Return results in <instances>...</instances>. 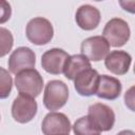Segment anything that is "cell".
<instances>
[{"mask_svg": "<svg viewBox=\"0 0 135 135\" xmlns=\"http://www.w3.org/2000/svg\"><path fill=\"white\" fill-rule=\"evenodd\" d=\"M14 37L12 33L5 27H0V58L4 57L12 51Z\"/></svg>", "mask_w": 135, "mask_h": 135, "instance_id": "ac0fdd59", "label": "cell"}, {"mask_svg": "<svg viewBox=\"0 0 135 135\" xmlns=\"http://www.w3.org/2000/svg\"><path fill=\"white\" fill-rule=\"evenodd\" d=\"M90 68H92L90 60L81 54H76V55L69 56V58L64 63L62 73L69 80H74V78L80 72Z\"/></svg>", "mask_w": 135, "mask_h": 135, "instance_id": "9a60e30c", "label": "cell"}, {"mask_svg": "<svg viewBox=\"0 0 135 135\" xmlns=\"http://www.w3.org/2000/svg\"><path fill=\"white\" fill-rule=\"evenodd\" d=\"M8 70L11 73L17 75L21 71L34 69L36 64V54L34 51L27 46L17 47L9 56Z\"/></svg>", "mask_w": 135, "mask_h": 135, "instance_id": "9c48e42d", "label": "cell"}, {"mask_svg": "<svg viewBox=\"0 0 135 135\" xmlns=\"http://www.w3.org/2000/svg\"><path fill=\"white\" fill-rule=\"evenodd\" d=\"M0 119H1V117H0Z\"/></svg>", "mask_w": 135, "mask_h": 135, "instance_id": "7402d4cb", "label": "cell"}, {"mask_svg": "<svg viewBox=\"0 0 135 135\" xmlns=\"http://www.w3.org/2000/svg\"><path fill=\"white\" fill-rule=\"evenodd\" d=\"M121 90H122L121 82L117 78L109 75H99L95 95H97V97L102 99L114 100L119 97Z\"/></svg>", "mask_w": 135, "mask_h": 135, "instance_id": "5bb4252c", "label": "cell"}, {"mask_svg": "<svg viewBox=\"0 0 135 135\" xmlns=\"http://www.w3.org/2000/svg\"><path fill=\"white\" fill-rule=\"evenodd\" d=\"M13 88V78L7 70L0 66V99L9 96Z\"/></svg>", "mask_w": 135, "mask_h": 135, "instance_id": "e0dca14e", "label": "cell"}, {"mask_svg": "<svg viewBox=\"0 0 135 135\" xmlns=\"http://www.w3.org/2000/svg\"><path fill=\"white\" fill-rule=\"evenodd\" d=\"M15 85L20 95L36 98L43 88V78L36 69L21 71L15 77Z\"/></svg>", "mask_w": 135, "mask_h": 135, "instance_id": "6da1fadb", "label": "cell"}, {"mask_svg": "<svg viewBox=\"0 0 135 135\" xmlns=\"http://www.w3.org/2000/svg\"><path fill=\"white\" fill-rule=\"evenodd\" d=\"M117 135H135V133L132 130H122Z\"/></svg>", "mask_w": 135, "mask_h": 135, "instance_id": "44dd1931", "label": "cell"}, {"mask_svg": "<svg viewBox=\"0 0 135 135\" xmlns=\"http://www.w3.org/2000/svg\"><path fill=\"white\" fill-rule=\"evenodd\" d=\"M102 35L110 45L120 47L129 41L131 31L127 21L121 18H112L104 25Z\"/></svg>", "mask_w": 135, "mask_h": 135, "instance_id": "3957f363", "label": "cell"}, {"mask_svg": "<svg viewBox=\"0 0 135 135\" xmlns=\"http://www.w3.org/2000/svg\"><path fill=\"white\" fill-rule=\"evenodd\" d=\"M72 128L75 135H100L101 133L88 116L78 118Z\"/></svg>", "mask_w": 135, "mask_h": 135, "instance_id": "2e32d148", "label": "cell"}, {"mask_svg": "<svg viewBox=\"0 0 135 135\" xmlns=\"http://www.w3.org/2000/svg\"><path fill=\"white\" fill-rule=\"evenodd\" d=\"M38 105L35 98L20 95L16 97L12 104V116L19 123L30 122L37 114Z\"/></svg>", "mask_w": 135, "mask_h": 135, "instance_id": "8992f818", "label": "cell"}, {"mask_svg": "<svg viewBox=\"0 0 135 135\" xmlns=\"http://www.w3.org/2000/svg\"><path fill=\"white\" fill-rule=\"evenodd\" d=\"M69 99V88L61 80H51L46 83L43 95V104L50 111L62 108Z\"/></svg>", "mask_w": 135, "mask_h": 135, "instance_id": "277c9868", "label": "cell"}, {"mask_svg": "<svg viewBox=\"0 0 135 135\" xmlns=\"http://www.w3.org/2000/svg\"><path fill=\"white\" fill-rule=\"evenodd\" d=\"M133 90H134V88L132 86L127 93H126V95H124V100H126V104L132 110V111H134V108H133V101H134V98H133Z\"/></svg>", "mask_w": 135, "mask_h": 135, "instance_id": "ffe728a7", "label": "cell"}, {"mask_svg": "<svg viewBox=\"0 0 135 135\" xmlns=\"http://www.w3.org/2000/svg\"><path fill=\"white\" fill-rule=\"evenodd\" d=\"M12 16V6L5 0H0V24L5 23Z\"/></svg>", "mask_w": 135, "mask_h": 135, "instance_id": "d6986e66", "label": "cell"}, {"mask_svg": "<svg viewBox=\"0 0 135 135\" xmlns=\"http://www.w3.org/2000/svg\"><path fill=\"white\" fill-rule=\"evenodd\" d=\"M99 74L96 70L90 68L80 72L74 78V86L76 92L81 96L95 95L98 84Z\"/></svg>", "mask_w": 135, "mask_h": 135, "instance_id": "8fae6325", "label": "cell"}, {"mask_svg": "<svg viewBox=\"0 0 135 135\" xmlns=\"http://www.w3.org/2000/svg\"><path fill=\"white\" fill-rule=\"evenodd\" d=\"M80 51L90 61H100L110 53V44L102 36H93L81 42Z\"/></svg>", "mask_w": 135, "mask_h": 135, "instance_id": "ba28073f", "label": "cell"}, {"mask_svg": "<svg viewBox=\"0 0 135 135\" xmlns=\"http://www.w3.org/2000/svg\"><path fill=\"white\" fill-rule=\"evenodd\" d=\"M100 19L101 16L99 9L90 4H83L79 6L75 15L77 25L84 31L95 30L99 25Z\"/></svg>", "mask_w": 135, "mask_h": 135, "instance_id": "4fadbf2b", "label": "cell"}, {"mask_svg": "<svg viewBox=\"0 0 135 135\" xmlns=\"http://www.w3.org/2000/svg\"><path fill=\"white\" fill-rule=\"evenodd\" d=\"M25 35L28 41L33 44L44 45L53 39L54 28L47 19L43 17H36L27 22Z\"/></svg>", "mask_w": 135, "mask_h": 135, "instance_id": "7a4b0ae2", "label": "cell"}, {"mask_svg": "<svg viewBox=\"0 0 135 135\" xmlns=\"http://www.w3.org/2000/svg\"><path fill=\"white\" fill-rule=\"evenodd\" d=\"M132 63L131 55L126 51H112L104 58L105 68L115 75H124L128 73Z\"/></svg>", "mask_w": 135, "mask_h": 135, "instance_id": "7c38bea8", "label": "cell"}, {"mask_svg": "<svg viewBox=\"0 0 135 135\" xmlns=\"http://www.w3.org/2000/svg\"><path fill=\"white\" fill-rule=\"evenodd\" d=\"M88 117L100 132L112 130L115 123L114 111L109 105L101 102H96L89 107Z\"/></svg>", "mask_w": 135, "mask_h": 135, "instance_id": "5b68a950", "label": "cell"}, {"mask_svg": "<svg viewBox=\"0 0 135 135\" xmlns=\"http://www.w3.org/2000/svg\"><path fill=\"white\" fill-rule=\"evenodd\" d=\"M69 54L62 49H51L42 54L41 65L42 69L53 75H59L63 72V66L69 58Z\"/></svg>", "mask_w": 135, "mask_h": 135, "instance_id": "30bf717a", "label": "cell"}, {"mask_svg": "<svg viewBox=\"0 0 135 135\" xmlns=\"http://www.w3.org/2000/svg\"><path fill=\"white\" fill-rule=\"evenodd\" d=\"M72 126L68 116L60 112H50L41 123L44 135H69Z\"/></svg>", "mask_w": 135, "mask_h": 135, "instance_id": "52a82bcc", "label": "cell"}]
</instances>
